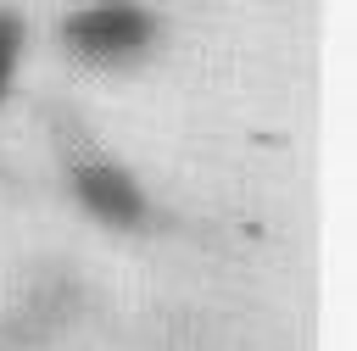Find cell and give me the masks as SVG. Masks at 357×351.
Returning a JSON list of instances; mask_svg holds the SVG:
<instances>
[{
  "label": "cell",
  "mask_w": 357,
  "mask_h": 351,
  "mask_svg": "<svg viewBox=\"0 0 357 351\" xmlns=\"http://www.w3.org/2000/svg\"><path fill=\"white\" fill-rule=\"evenodd\" d=\"M139 39H145V17H134V11H89L73 22V45L89 56H123Z\"/></svg>",
  "instance_id": "obj_1"
},
{
  "label": "cell",
  "mask_w": 357,
  "mask_h": 351,
  "mask_svg": "<svg viewBox=\"0 0 357 351\" xmlns=\"http://www.w3.org/2000/svg\"><path fill=\"white\" fill-rule=\"evenodd\" d=\"M6 67H11V33L0 28V84H6Z\"/></svg>",
  "instance_id": "obj_2"
}]
</instances>
